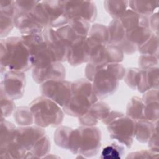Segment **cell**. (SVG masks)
<instances>
[{
	"mask_svg": "<svg viewBox=\"0 0 159 159\" xmlns=\"http://www.w3.org/2000/svg\"><path fill=\"white\" fill-rule=\"evenodd\" d=\"M125 70L120 63L95 65L88 62L84 73L86 78L92 83L94 93L98 99H102L116 93L119 81L124 77Z\"/></svg>",
	"mask_w": 159,
	"mask_h": 159,
	"instance_id": "1",
	"label": "cell"
},
{
	"mask_svg": "<svg viewBox=\"0 0 159 159\" xmlns=\"http://www.w3.org/2000/svg\"><path fill=\"white\" fill-rule=\"evenodd\" d=\"M15 142L21 158H43L50 151V142L43 128L37 125L18 127Z\"/></svg>",
	"mask_w": 159,
	"mask_h": 159,
	"instance_id": "2",
	"label": "cell"
},
{
	"mask_svg": "<svg viewBox=\"0 0 159 159\" xmlns=\"http://www.w3.org/2000/svg\"><path fill=\"white\" fill-rule=\"evenodd\" d=\"M1 75L6 70L26 71L33 68L29 48L21 37H9L0 41Z\"/></svg>",
	"mask_w": 159,
	"mask_h": 159,
	"instance_id": "3",
	"label": "cell"
},
{
	"mask_svg": "<svg viewBox=\"0 0 159 159\" xmlns=\"http://www.w3.org/2000/svg\"><path fill=\"white\" fill-rule=\"evenodd\" d=\"M102 134L96 126L81 125L73 129L69 140L68 150L84 158L96 156L101 147Z\"/></svg>",
	"mask_w": 159,
	"mask_h": 159,
	"instance_id": "4",
	"label": "cell"
},
{
	"mask_svg": "<svg viewBox=\"0 0 159 159\" xmlns=\"http://www.w3.org/2000/svg\"><path fill=\"white\" fill-rule=\"evenodd\" d=\"M98 99L92 83L86 78L78 79L72 82L71 96L62 109L66 115L78 118L86 114Z\"/></svg>",
	"mask_w": 159,
	"mask_h": 159,
	"instance_id": "5",
	"label": "cell"
},
{
	"mask_svg": "<svg viewBox=\"0 0 159 159\" xmlns=\"http://www.w3.org/2000/svg\"><path fill=\"white\" fill-rule=\"evenodd\" d=\"M29 107L32 112L35 125L42 128L57 127L61 124L63 120V109L46 97L42 96L36 98L30 103Z\"/></svg>",
	"mask_w": 159,
	"mask_h": 159,
	"instance_id": "6",
	"label": "cell"
},
{
	"mask_svg": "<svg viewBox=\"0 0 159 159\" xmlns=\"http://www.w3.org/2000/svg\"><path fill=\"white\" fill-rule=\"evenodd\" d=\"M20 37L30 50L33 68H43L57 61L53 52L44 41L42 34L22 35Z\"/></svg>",
	"mask_w": 159,
	"mask_h": 159,
	"instance_id": "7",
	"label": "cell"
},
{
	"mask_svg": "<svg viewBox=\"0 0 159 159\" xmlns=\"http://www.w3.org/2000/svg\"><path fill=\"white\" fill-rule=\"evenodd\" d=\"M111 139L130 148L134 138L135 121L122 114L106 125Z\"/></svg>",
	"mask_w": 159,
	"mask_h": 159,
	"instance_id": "8",
	"label": "cell"
},
{
	"mask_svg": "<svg viewBox=\"0 0 159 159\" xmlns=\"http://www.w3.org/2000/svg\"><path fill=\"white\" fill-rule=\"evenodd\" d=\"M71 83L65 80L48 81L40 84L39 89L43 96L63 107L71 96Z\"/></svg>",
	"mask_w": 159,
	"mask_h": 159,
	"instance_id": "9",
	"label": "cell"
},
{
	"mask_svg": "<svg viewBox=\"0 0 159 159\" xmlns=\"http://www.w3.org/2000/svg\"><path fill=\"white\" fill-rule=\"evenodd\" d=\"M0 89L12 100L22 98L25 86L24 72L14 70H6L1 74Z\"/></svg>",
	"mask_w": 159,
	"mask_h": 159,
	"instance_id": "10",
	"label": "cell"
},
{
	"mask_svg": "<svg viewBox=\"0 0 159 159\" xmlns=\"http://www.w3.org/2000/svg\"><path fill=\"white\" fill-rule=\"evenodd\" d=\"M90 28V22L83 18L76 17L70 19L67 24L56 29L71 45L80 40L86 39Z\"/></svg>",
	"mask_w": 159,
	"mask_h": 159,
	"instance_id": "11",
	"label": "cell"
},
{
	"mask_svg": "<svg viewBox=\"0 0 159 159\" xmlns=\"http://www.w3.org/2000/svg\"><path fill=\"white\" fill-rule=\"evenodd\" d=\"M124 57V53L117 46L111 44L100 45L93 48L89 62L95 65L120 63Z\"/></svg>",
	"mask_w": 159,
	"mask_h": 159,
	"instance_id": "12",
	"label": "cell"
},
{
	"mask_svg": "<svg viewBox=\"0 0 159 159\" xmlns=\"http://www.w3.org/2000/svg\"><path fill=\"white\" fill-rule=\"evenodd\" d=\"M65 8L68 19L79 17L91 23L97 17V7L92 1H65Z\"/></svg>",
	"mask_w": 159,
	"mask_h": 159,
	"instance_id": "13",
	"label": "cell"
},
{
	"mask_svg": "<svg viewBox=\"0 0 159 159\" xmlns=\"http://www.w3.org/2000/svg\"><path fill=\"white\" fill-rule=\"evenodd\" d=\"M107 28L109 32V44L119 47L125 55H132L137 51V47L127 38L126 30L119 19L112 20Z\"/></svg>",
	"mask_w": 159,
	"mask_h": 159,
	"instance_id": "14",
	"label": "cell"
},
{
	"mask_svg": "<svg viewBox=\"0 0 159 159\" xmlns=\"http://www.w3.org/2000/svg\"><path fill=\"white\" fill-rule=\"evenodd\" d=\"M42 35L44 41L53 52L56 61L61 63L66 61L68 50L70 45L61 36L57 29L47 27L42 32Z\"/></svg>",
	"mask_w": 159,
	"mask_h": 159,
	"instance_id": "15",
	"label": "cell"
},
{
	"mask_svg": "<svg viewBox=\"0 0 159 159\" xmlns=\"http://www.w3.org/2000/svg\"><path fill=\"white\" fill-rule=\"evenodd\" d=\"M48 19V27L57 29L67 24L65 1H41Z\"/></svg>",
	"mask_w": 159,
	"mask_h": 159,
	"instance_id": "16",
	"label": "cell"
},
{
	"mask_svg": "<svg viewBox=\"0 0 159 159\" xmlns=\"http://www.w3.org/2000/svg\"><path fill=\"white\" fill-rule=\"evenodd\" d=\"M32 76L36 83L40 84L48 81L65 80L66 70L61 62L55 61L43 68H33Z\"/></svg>",
	"mask_w": 159,
	"mask_h": 159,
	"instance_id": "17",
	"label": "cell"
},
{
	"mask_svg": "<svg viewBox=\"0 0 159 159\" xmlns=\"http://www.w3.org/2000/svg\"><path fill=\"white\" fill-rule=\"evenodd\" d=\"M14 26L22 35L42 34L46 27L34 12L17 14L14 18Z\"/></svg>",
	"mask_w": 159,
	"mask_h": 159,
	"instance_id": "18",
	"label": "cell"
},
{
	"mask_svg": "<svg viewBox=\"0 0 159 159\" xmlns=\"http://www.w3.org/2000/svg\"><path fill=\"white\" fill-rule=\"evenodd\" d=\"M16 8L14 1L1 0L0 1V37H6L14 26Z\"/></svg>",
	"mask_w": 159,
	"mask_h": 159,
	"instance_id": "19",
	"label": "cell"
},
{
	"mask_svg": "<svg viewBox=\"0 0 159 159\" xmlns=\"http://www.w3.org/2000/svg\"><path fill=\"white\" fill-rule=\"evenodd\" d=\"M111 111L109 106L103 102L98 101L93 104L83 116L78 117V122L83 126H95L102 121Z\"/></svg>",
	"mask_w": 159,
	"mask_h": 159,
	"instance_id": "20",
	"label": "cell"
},
{
	"mask_svg": "<svg viewBox=\"0 0 159 159\" xmlns=\"http://www.w3.org/2000/svg\"><path fill=\"white\" fill-rule=\"evenodd\" d=\"M85 39L80 40L69 47L66 61L71 66H77L89 62L91 52L86 45Z\"/></svg>",
	"mask_w": 159,
	"mask_h": 159,
	"instance_id": "21",
	"label": "cell"
},
{
	"mask_svg": "<svg viewBox=\"0 0 159 159\" xmlns=\"http://www.w3.org/2000/svg\"><path fill=\"white\" fill-rule=\"evenodd\" d=\"M158 66L150 68L146 70L140 69L137 89L143 94L150 89H158Z\"/></svg>",
	"mask_w": 159,
	"mask_h": 159,
	"instance_id": "22",
	"label": "cell"
},
{
	"mask_svg": "<svg viewBox=\"0 0 159 159\" xmlns=\"http://www.w3.org/2000/svg\"><path fill=\"white\" fill-rule=\"evenodd\" d=\"M142 99L144 104L145 119L157 122L158 120V89H150L143 93Z\"/></svg>",
	"mask_w": 159,
	"mask_h": 159,
	"instance_id": "23",
	"label": "cell"
},
{
	"mask_svg": "<svg viewBox=\"0 0 159 159\" xmlns=\"http://www.w3.org/2000/svg\"><path fill=\"white\" fill-rule=\"evenodd\" d=\"M135 121L134 137L140 143H147L155 130L158 128V122L154 123L145 119H141Z\"/></svg>",
	"mask_w": 159,
	"mask_h": 159,
	"instance_id": "24",
	"label": "cell"
},
{
	"mask_svg": "<svg viewBox=\"0 0 159 159\" xmlns=\"http://www.w3.org/2000/svg\"><path fill=\"white\" fill-rule=\"evenodd\" d=\"M126 30L139 25L149 26V17L140 16L130 9H127L119 19Z\"/></svg>",
	"mask_w": 159,
	"mask_h": 159,
	"instance_id": "25",
	"label": "cell"
},
{
	"mask_svg": "<svg viewBox=\"0 0 159 159\" xmlns=\"http://www.w3.org/2000/svg\"><path fill=\"white\" fill-rule=\"evenodd\" d=\"M152 33L150 27L144 25L137 26L126 30V35L128 40L134 44L137 48L145 43Z\"/></svg>",
	"mask_w": 159,
	"mask_h": 159,
	"instance_id": "26",
	"label": "cell"
},
{
	"mask_svg": "<svg viewBox=\"0 0 159 159\" xmlns=\"http://www.w3.org/2000/svg\"><path fill=\"white\" fill-rule=\"evenodd\" d=\"M159 1H129V7L135 13L150 17L158 7Z\"/></svg>",
	"mask_w": 159,
	"mask_h": 159,
	"instance_id": "27",
	"label": "cell"
},
{
	"mask_svg": "<svg viewBox=\"0 0 159 159\" xmlns=\"http://www.w3.org/2000/svg\"><path fill=\"white\" fill-rule=\"evenodd\" d=\"M16 128L12 122L1 117L0 148L6 147L14 141Z\"/></svg>",
	"mask_w": 159,
	"mask_h": 159,
	"instance_id": "28",
	"label": "cell"
},
{
	"mask_svg": "<svg viewBox=\"0 0 159 159\" xmlns=\"http://www.w3.org/2000/svg\"><path fill=\"white\" fill-rule=\"evenodd\" d=\"M125 115L134 120L145 119L144 104L142 98L134 96L130 99L126 106Z\"/></svg>",
	"mask_w": 159,
	"mask_h": 159,
	"instance_id": "29",
	"label": "cell"
},
{
	"mask_svg": "<svg viewBox=\"0 0 159 159\" xmlns=\"http://www.w3.org/2000/svg\"><path fill=\"white\" fill-rule=\"evenodd\" d=\"M104 7L113 19H119L129 9V1H104Z\"/></svg>",
	"mask_w": 159,
	"mask_h": 159,
	"instance_id": "30",
	"label": "cell"
},
{
	"mask_svg": "<svg viewBox=\"0 0 159 159\" xmlns=\"http://www.w3.org/2000/svg\"><path fill=\"white\" fill-rule=\"evenodd\" d=\"M13 117L16 124L20 127L29 126L34 124L33 114L29 106L16 107L13 113Z\"/></svg>",
	"mask_w": 159,
	"mask_h": 159,
	"instance_id": "31",
	"label": "cell"
},
{
	"mask_svg": "<svg viewBox=\"0 0 159 159\" xmlns=\"http://www.w3.org/2000/svg\"><path fill=\"white\" fill-rule=\"evenodd\" d=\"M72 130L73 129L68 126L61 125L58 127L53 135V140L55 145L63 149L68 150L69 140Z\"/></svg>",
	"mask_w": 159,
	"mask_h": 159,
	"instance_id": "32",
	"label": "cell"
},
{
	"mask_svg": "<svg viewBox=\"0 0 159 159\" xmlns=\"http://www.w3.org/2000/svg\"><path fill=\"white\" fill-rule=\"evenodd\" d=\"M124 154V145L118 142H114L102 148L101 158L104 159H119L122 158Z\"/></svg>",
	"mask_w": 159,
	"mask_h": 159,
	"instance_id": "33",
	"label": "cell"
},
{
	"mask_svg": "<svg viewBox=\"0 0 159 159\" xmlns=\"http://www.w3.org/2000/svg\"><path fill=\"white\" fill-rule=\"evenodd\" d=\"M88 36L91 37L104 44H109V32L107 26L101 24H93Z\"/></svg>",
	"mask_w": 159,
	"mask_h": 159,
	"instance_id": "34",
	"label": "cell"
},
{
	"mask_svg": "<svg viewBox=\"0 0 159 159\" xmlns=\"http://www.w3.org/2000/svg\"><path fill=\"white\" fill-rule=\"evenodd\" d=\"M137 50L141 55H158V34L152 33L145 43L137 47Z\"/></svg>",
	"mask_w": 159,
	"mask_h": 159,
	"instance_id": "35",
	"label": "cell"
},
{
	"mask_svg": "<svg viewBox=\"0 0 159 159\" xmlns=\"http://www.w3.org/2000/svg\"><path fill=\"white\" fill-rule=\"evenodd\" d=\"M1 95V118H6L9 117L14 113L16 107V104L14 100L8 98L2 90L0 89Z\"/></svg>",
	"mask_w": 159,
	"mask_h": 159,
	"instance_id": "36",
	"label": "cell"
},
{
	"mask_svg": "<svg viewBox=\"0 0 159 159\" xmlns=\"http://www.w3.org/2000/svg\"><path fill=\"white\" fill-rule=\"evenodd\" d=\"M158 55H140L138 58V65L140 69L146 70L158 66Z\"/></svg>",
	"mask_w": 159,
	"mask_h": 159,
	"instance_id": "37",
	"label": "cell"
},
{
	"mask_svg": "<svg viewBox=\"0 0 159 159\" xmlns=\"http://www.w3.org/2000/svg\"><path fill=\"white\" fill-rule=\"evenodd\" d=\"M139 68H129L125 70L124 80L125 84L132 90H137V83Z\"/></svg>",
	"mask_w": 159,
	"mask_h": 159,
	"instance_id": "38",
	"label": "cell"
},
{
	"mask_svg": "<svg viewBox=\"0 0 159 159\" xmlns=\"http://www.w3.org/2000/svg\"><path fill=\"white\" fill-rule=\"evenodd\" d=\"M39 2L40 1H14L16 8V14L30 12L39 3Z\"/></svg>",
	"mask_w": 159,
	"mask_h": 159,
	"instance_id": "39",
	"label": "cell"
},
{
	"mask_svg": "<svg viewBox=\"0 0 159 159\" xmlns=\"http://www.w3.org/2000/svg\"><path fill=\"white\" fill-rule=\"evenodd\" d=\"M158 153L150 149L142 150L131 152L127 155L126 158H158Z\"/></svg>",
	"mask_w": 159,
	"mask_h": 159,
	"instance_id": "40",
	"label": "cell"
},
{
	"mask_svg": "<svg viewBox=\"0 0 159 159\" xmlns=\"http://www.w3.org/2000/svg\"><path fill=\"white\" fill-rule=\"evenodd\" d=\"M148 147L150 150L159 153V146H158V128H157L149 140L147 142Z\"/></svg>",
	"mask_w": 159,
	"mask_h": 159,
	"instance_id": "41",
	"label": "cell"
},
{
	"mask_svg": "<svg viewBox=\"0 0 159 159\" xmlns=\"http://www.w3.org/2000/svg\"><path fill=\"white\" fill-rule=\"evenodd\" d=\"M149 26L152 32L155 34H158V12H154L149 17Z\"/></svg>",
	"mask_w": 159,
	"mask_h": 159,
	"instance_id": "42",
	"label": "cell"
}]
</instances>
